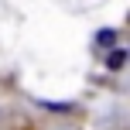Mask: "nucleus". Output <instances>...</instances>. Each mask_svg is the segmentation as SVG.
I'll return each instance as SVG.
<instances>
[{"instance_id":"nucleus-1","label":"nucleus","mask_w":130,"mask_h":130,"mask_svg":"<svg viewBox=\"0 0 130 130\" xmlns=\"http://www.w3.org/2000/svg\"><path fill=\"white\" fill-rule=\"evenodd\" d=\"M123 62H127V52H123V48H117V52H110V58H106V65H110L113 72H117V69H123Z\"/></svg>"},{"instance_id":"nucleus-2","label":"nucleus","mask_w":130,"mask_h":130,"mask_svg":"<svg viewBox=\"0 0 130 130\" xmlns=\"http://www.w3.org/2000/svg\"><path fill=\"white\" fill-rule=\"evenodd\" d=\"M96 41H99V45H113V41H117V34H113V31H99Z\"/></svg>"}]
</instances>
